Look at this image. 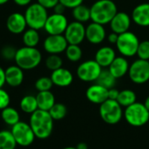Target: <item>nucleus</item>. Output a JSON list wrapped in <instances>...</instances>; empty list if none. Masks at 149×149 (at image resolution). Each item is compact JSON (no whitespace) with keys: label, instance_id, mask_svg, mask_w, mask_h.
<instances>
[{"label":"nucleus","instance_id":"40","mask_svg":"<svg viewBox=\"0 0 149 149\" xmlns=\"http://www.w3.org/2000/svg\"><path fill=\"white\" fill-rule=\"evenodd\" d=\"M120 91L114 87L108 89V99L109 100H117L118 96H119Z\"/></svg>","mask_w":149,"mask_h":149},{"label":"nucleus","instance_id":"36","mask_svg":"<svg viewBox=\"0 0 149 149\" xmlns=\"http://www.w3.org/2000/svg\"><path fill=\"white\" fill-rule=\"evenodd\" d=\"M16 52H17V50L13 46L6 45L1 51V56L3 58L6 60H12L15 58Z\"/></svg>","mask_w":149,"mask_h":149},{"label":"nucleus","instance_id":"34","mask_svg":"<svg viewBox=\"0 0 149 149\" xmlns=\"http://www.w3.org/2000/svg\"><path fill=\"white\" fill-rule=\"evenodd\" d=\"M53 86L54 85L51 79V77H41L38 79L35 82V88L38 92L51 91Z\"/></svg>","mask_w":149,"mask_h":149},{"label":"nucleus","instance_id":"26","mask_svg":"<svg viewBox=\"0 0 149 149\" xmlns=\"http://www.w3.org/2000/svg\"><path fill=\"white\" fill-rule=\"evenodd\" d=\"M19 107L24 113L31 114L32 113H34L36 110L38 109L36 96L31 94H27L24 96L20 100Z\"/></svg>","mask_w":149,"mask_h":149},{"label":"nucleus","instance_id":"1","mask_svg":"<svg viewBox=\"0 0 149 149\" xmlns=\"http://www.w3.org/2000/svg\"><path fill=\"white\" fill-rule=\"evenodd\" d=\"M29 124L37 139L46 140L52 134L54 120L48 111L38 109L30 114Z\"/></svg>","mask_w":149,"mask_h":149},{"label":"nucleus","instance_id":"29","mask_svg":"<svg viewBox=\"0 0 149 149\" xmlns=\"http://www.w3.org/2000/svg\"><path fill=\"white\" fill-rule=\"evenodd\" d=\"M116 80L117 79L112 75V73L109 72L108 69L103 68L95 83H97L107 89H110V88L114 87V86L116 84Z\"/></svg>","mask_w":149,"mask_h":149},{"label":"nucleus","instance_id":"32","mask_svg":"<svg viewBox=\"0 0 149 149\" xmlns=\"http://www.w3.org/2000/svg\"><path fill=\"white\" fill-rule=\"evenodd\" d=\"M48 112L53 120H61L67 114V107L62 103H55Z\"/></svg>","mask_w":149,"mask_h":149},{"label":"nucleus","instance_id":"35","mask_svg":"<svg viewBox=\"0 0 149 149\" xmlns=\"http://www.w3.org/2000/svg\"><path fill=\"white\" fill-rule=\"evenodd\" d=\"M136 55L139 58L149 60V40H143L140 42Z\"/></svg>","mask_w":149,"mask_h":149},{"label":"nucleus","instance_id":"20","mask_svg":"<svg viewBox=\"0 0 149 149\" xmlns=\"http://www.w3.org/2000/svg\"><path fill=\"white\" fill-rule=\"evenodd\" d=\"M51 79L53 85L56 86L67 87L72 85L73 81V75L70 70L64 67H60L52 72Z\"/></svg>","mask_w":149,"mask_h":149},{"label":"nucleus","instance_id":"28","mask_svg":"<svg viewBox=\"0 0 149 149\" xmlns=\"http://www.w3.org/2000/svg\"><path fill=\"white\" fill-rule=\"evenodd\" d=\"M22 40H23L24 46L36 47L40 41V36H39L38 31L35 29H31V28L25 30L23 32Z\"/></svg>","mask_w":149,"mask_h":149},{"label":"nucleus","instance_id":"30","mask_svg":"<svg viewBox=\"0 0 149 149\" xmlns=\"http://www.w3.org/2000/svg\"><path fill=\"white\" fill-rule=\"evenodd\" d=\"M17 146L10 130L0 131V149H15Z\"/></svg>","mask_w":149,"mask_h":149},{"label":"nucleus","instance_id":"2","mask_svg":"<svg viewBox=\"0 0 149 149\" xmlns=\"http://www.w3.org/2000/svg\"><path fill=\"white\" fill-rule=\"evenodd\" d=\"M91 20L102 25L109 24L118 12L116 3L113 0H97L90 7Z\"/></svg>","mask_w":149,"mask_h":149},{"label":"nucleus","instance_id":"49","mask_svg":"<svg viewBox=\"0 0 149 149\" xmlns=\"http://www.w3.org/2000/svg\"><path fill=\"white\" fill-rule=\"evenodd\" d=\"M148 63H149V60H148Z\"/></svg>","mask_w":149,"mask_h":149},{"label":"nucleus","instance_id":"5","mask_svg":"<svg viewBox=\"0 0 149 149\" xmlns=\"http://www.w3.org/2000/svg\"><path fill=\"white\" fill-rule=\"evenodd\" d=\"M24 15L26 20L27 26L37 31L44 29V26L49 16L47 10L40 5L38 3L29 4Z\"/></svg>","mask_w":149,"mask_h":149},{"label":"nucleus","instance_id":"21","mask_svg":"<svg viewBox=\"0 0 149 149\" xmlns=\"http://www.w3.org/2000/svg\"><path fill=\"white\" fill-rule=\"evenodd\" d=\"M129 65L130 64L127 58L123 56H117L107 69L116 79H119L128 73Z\"/></svg>","mask_w":149,"mask_h":149},{"label":"nucleus","instance_id":"8","mask_svg":"<svg viewBox=\"0 0 149 149\" xmlns=\"http://www.w3.org/2000/svg\"><path fill=\"white\" fill-rule=\"evenodd\" d=\"M10 131L17 142V145L23 148L31 146L36 139L30 124L24 121L20 120L18 123L11 127Z\"/></svg>","mask_w":149,"mask_h":149},{"label":"nucleus","instance_id":"11","mask_svg":"<svg viewBox=\"0 0 149 149\" xmlns=\"http://www.w3.org/2000/svg\"><path fill=\"white\" fill-rule=\"evenodd\" d=\"M69 22L65 14L53 13L48 16L44 30L48 35H64Z\"/></svg>","mask_w":149,"mask_h":149},{"label":"nucleus","instance_id":"41","mask_svg":"<svg viewBox=\"0 0 149 149\" xmlns=\"http://www.w3.org/2000/svg\"><path fill=\"white\" fill-rule=\"evenodd\" d=\"M118 38H119V34L113 32V31L107 36V39L111 45H116V43L118 41Z\"/></svg>","mask_w":149,"mask_h":149},{"label":"nucleus","instance_id":"33","mask_svg":"<svg viewBox=\"0 0 149 149\" xmlns=\"http://www.w3.org/2000/svg\"><path fill=\"white\" fill-rule=\"evenodd\" d=\"M45 65L47 69L52 71H55L63 65V59L58 54H50L45 62Z\"/></svg>","mask_w":149,"mask_h":149},{"label":"nucleus","instance_id":"18","mask_svg":"<svg viewBox=\"0 0 149 149\" xmlns=\"http://www.w3.org/2000/svg\"><path fill=\"white\" fill-rule=\"evenodd\" d=\"M132 21L141 27H149V3L135 6L131 14Z\"/></svg>","mask_w":149,"mask_h":149},{"label":"nucleus","instance_id":"43","mask_svg":"<svg viewBox=\"0 0 149 149\" xmlns=\"http://www.w3.org/2000/svg\"><path fill=\"white\" fill-rule=\"evenodd\" d=\"M5 84V70L0 66V88H2Z\"/></svg>","mask_w":149,"mask_h":149},{"label":"nucleus","instance_id":"10","mask_svg":"<svg viewBox=\"0 0 149 149\" xmlns=\"http://www.w3.org/2000/svg\"><path fill=\"white\" fill-rule=\"evenodd\" d=\"M128 77L136 85H143L149 81V63L148 60L138 58L129 65Z\"/></svg>","mask_w":149,"mask_h":149},{"label":"nucleus","instance_id":"3","mask_svg":"<svg viewBox=\"0 0 149 149\" xmlns=\"http://www.w3.org/2000/svg\"><path fill=\"white\" fill-rule=\"evenodd\" d=\"M15 63L23 70H32L42 61V53L36 47L24 46L17 50Z\"/></svg>","mask_w":149,"mask_h":149},{"label":"nucleus","instance_id":"14","mask_svg":"<svg viewBox=\"0 0 149 149\" xmlns=\"http://www.w3.org/2000/svg\"><path fill=\"white\" fill-rule=\"evenodd\" d=\"M107 38V31L104 25L92 22L86 27V39L92 45H100Z\"/></svg>","mask_w":149,"mask_h":149},{"label":"nucleus","instance_id":"17","mask_svg":"<svg viewBox=\"0 0 149 149\" xmlns=\"http://www.w3.org/2000/svg\"><path fill=\"white\" fill-rule=\"evenodd\" d=\"M6 27L8 31L12 34H21L27 27L24 15L20 12L11 13L6 20Z\"/></svg>","mask_w":149,"mask_h":149},{"label":"nucleus","instance_id":"44","mask_svg":"<svg viewBox=\"0 0 149 149\" xmlns=\"http://www.w3.org/2000/svg\"><path fill=\"white\" fill-rule=\"evenodd\" d=\"M14 3L18 6H28L31 4L32 0H13Z\"/></svg>","mask_w":149,"mask_h":149},{"label":"nucleus","instance_id":"22","mask_svg":"<svg viewBox=\"0 0 149 149\" xmlns=\"http://www.w3.org/2000/svg\"><path fill=\"white\" fill-rule=\"evenodd\" d=\"M24 81V70L17 65L5 69V83L11 87H17Z\"/></svg>","mask_w":149,"mask_h":149},{"label":"nucleus","instance_id":"24","mask_svg":"<svg viewBox=\"0 0 149 149\" xmlns=\"http://www.w3.org/2000/svg\"><path fill=\"white\" fill-rule=\"evenodd\" d=\"M1 119L6 125L13 127L20 121V114L16 108L9 106L1 111Z\"/></svg>","mask_w":149,"mask_h":149},{"label":"nucleus","instance_id":"45","mask_svg":"<svg viewBox=\"0 0 149 149\" xmlns=\"http://www.w3.org/2000/svg\"><path fill=\"white\" fill-rule=\"evenodd\" d=\"M77 149H88V146L86 142H79L76 146Z\"/></svg>","mask_w":149,"mask_h":149},{"label":"nucleus","instance_id":"13","mask_svg":"<svg viewBox=\"0 0 149 149\" xmlns=\"http://www.w3.org/2000/svg\"><path fill=\"white\" fill-rule=\"evenodd\" d=\"M68 43L64 35H48L43 43L45 51L49 54H60L65 52Z\"/></svg>","mask_w":149,"mask_h":149},{"label":"nucleus","instance_id":"38","mask_svg":"<svg viewBox=\"0 0 149 149\" xmlns=\"http://www.w3.org/2000/svg\"><path fill=\"white\" fill-rule=\"evenodd\" d=\"M84 0H59V3H61L66 9H73L80 4H82Z\"/></svg>","mask_w":149,"mask_h":149},{"label":"nucleus","instance_id":"9","mask_svg":"<svg viewBox=\"0 0 149 149\" xmlns=\"http://www.w3.org/2000/svg\"><path fill=\"white\" fill-rule=\"evenodd\" d=\"M102 69L103 68L94 59H88L78 65L76 74L81 81L92 83L96 82Z\"/></svg>","mask_w":149,"mask_h":149},{"label":"nucleus","instance_id":"39","mask_svg":"<svg viewBox=\"0 0 149 149\" xmlns=\"http://www.w3.org/2000/svg\"><path fill=\"white\" fill-rule=\"evenodd\" d=\"M37 3L45 7L46 10H49L53 9L55 5L59 3V0H37Z\"/></svg>","mask_w":149,"mask_h":149},{"label":"nucleus","instance_id":"7","mask_svg":"<svg viewBox=\"0 0 149 149\" xmlns=\"http://www.w3.org/2000/svg\"><path fill=\"white\" fill-rule=\"evenodd\" d=\"M140 42L137 35L133 31H128L119 35L115 45L121 56L125 58H132L136 55Z\"/></svg>","mask_w":149,"mask_h":149},{"label":"nucleus","instance_id":"15","mask_svg":"<svg viewBox=\"0 0 149 149\" xmlns=\"http://www.w3.org/2000/svg\"><path fill=\"white\" fill-rule=\"evenodd\" d=\"M132 22L133 21L131 16H129L127 12L118 11L109 23V25L113 32L120 35L129 31Z\"/></svg>","mask_w":149,"mask_h":149},{"label":"nucleus","instance_id":"16","mask_svg":"<svg viewBox=\"0 0 149 149\" xmlns=\"http://www.w3.org/2000/svg\"><path fill=\"white\" fill-rule=\"evenodd\" d=\"M86 97L91 103L100 105L108 99V89L94 83L86 89Z\"/></svg>","mask_w":149,"mask_h":149},{"label":"nucleus","instance_id":"19","mask_svg":"<svg viewBox=\"0 0 149 149\" xmlns=\"http://www.w3.org/2000/svg\"><path fill=\"white\" fill-rule=\"evenodd\" d=\"M117 57L115 50L109 45H105L97 50L94 60L102 67L108 68L114 58Z\"/></svg>","mask_w":149,"mask_h":149},{"label":"nucleus","instance_id":"46","mask_svg":"<svg viewBox=\"0 0 149 149\" xmlns=\"http://www.w3.org/2000/svg\"><path fill=\"white\" fill-rule=\"evenodd\" d=\"M144 105H145V107H147V109L149 111V95L146 98V100H145V101H144Z\"/></svg>","mask_w":149,"mask_h":149},{"label":"nucleus","instance_id":"12","mask_svg":"<svg viewBox=\"0 0 149 149\" xmlns=\"http://www.w3.org/2000/svg\"><path fill=\"white\" fill-rule=\"evenodd\" d=\"M64 36L68 45H80L86 39V26L82 23L72 21L68 24Z\"/></svg>","mask_w":149,"mask_h":149},{"label":"nucleus","instance_id":"48","mask_svg":"<svg viewBox=\"0 0 149 149\" xmlns=\"http://www.w3.org/2000/svg\"><path fill=\"white\" fill-rule=\"evenodd\" d=\"M63 149H77L76 147H66V148H64Z\"/></svg>","mask_w":149,"mask_h":149},{"label":"nucleus","instance_id":"42","mask_svg":"<svg viewBox=\"0 0 149 149\" xmlns=\"http://www.w3.org/2000/svg\"><path fill=\"white\" fill-rule=\"evenodd\" d=\"M65 9L66 8L61 3H58L53 8V11H54V13H57V14H64L65 11Z\"/></svg>","mask_w":149,"mask_h":149},{"label":"nucleus","instance_id":"27","mask_svg":"<svg viewBox=\"0 0 149 149\" xmlns=\"http://www.w3.org/2000/svg\"><path fill=\"white\" fill-rule=\"evenodd\" d=\"M117 101L122 107L126 108L137 101V95L131 89H124L120 91Z\"/></svg>","mask_w":149,"mask_h":149},{"label":"nucleus","instance_id":"23","mask_svg":"<svg viewBox=\"0 0 149 149\" xmlns=\"http://www.w3.org/2000/svg\"><path fill=\"white\" fill-rule=\"evenodd\" d=\"M36 99L38 109L44 111H49L56 103L55 96L51 91L38 92L36 95Z\"/></svg>","mask_w":149,"mask_h":149},{"label":"nucleus","instance_id":"31","mask_svg":"<svg viewBox=\"0 0 149 149\" xmlns=\"http://www.w3.org/2000/svg\"><path fill=\"white\" fill-rule=\"evenodd\" d=\"M67 59L71 62H79L83 57V51L79 45H68L65 51Z\"/></svg>","mask_w":149,"mask_h":149},{"label":"nucleus","instance_id":"6","mask_svg":"<svg viewBox=\"0 0 149 149\" xmlns=\"http://www.w3.org/2000/svg\"><path fill=\"white\" fill-rule=\"evenodd\" d=\"M100 115L102 120L108 125H116L123 118L124 111L117 100L107 99L100 105Z\"/></svg>","mask_w":149,"mask_h":149},{"label":"nucleus","instance_id":"37","mask_svg":"<svg viewBox=\"0 0 149 149\" xmlns=\"http://www.w3.org/2000/svg\"><path fill=\"white\" fill-rule=\"evenodd\" d=\"M10 102V97L9 93L3 87L0 88V110L2 111L3 109L9 107Z\"/></svg>","mask_w":149,"mask_h":149},{"label":"nucleus","instance_id":"25","mask_svg":"<svg viewBox=\"0 0 149 149\" xmlns=\"http://www.w3.org/2000/svg\"><path fill=\"white\" fill-rule=\"evenodd\" d=\"M72 16L74 19V21L85 24L91 20V10L90 8L85 4H80L72 10Z\"/></svg>","mask_w":149,"mask_h":149},{"label":"nucleus","instance_id":"47","mask_svg":"<svg viewBox=\"0 0 149 149\" xmlns=\"http://www.w3.org/2000/svg\"><path fill=\"white\" fill-rule=\"evenodd\" d=\"M10 0H0V5H3V4H4V3H8Z\"/></svg>","mask_w":149,"mask_h":149},{"label":"nucleus","instance_id":"4","mask_svg":"<svg viewBox=\"0 0 149 149\" xmlns=\"http://www.w3.org/2000/svg\"><path fill=\"white\" fill-rule=\"evenodd\" d=\"M123 118L132 127H141L149 121V111L144 103L136 101L124 110Z\"/></svg>","mask_w":149,"mask_h":149}]
</instances>
